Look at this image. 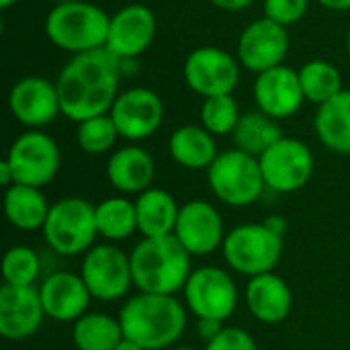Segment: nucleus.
<instances>
[{
    "label": "nucleus",
    "mask_w": 350,
    "mask_h": 350,
    "mask_svg": "<svg viewBox=\"0 0 350 350\" xmlns=\"http://www.w3.org/2000/svg\"><path fill=\"white\" fill-rule=\"evenodd\" d=\"M156 29V14L150 6L127 4L111 14L105 47L121 62H131L150 49Z\"/></svg>",
    "instance_id": "15"
},
{
    "label": "nucleus",
    "mask_w": 350,
    "mask_h": 350,
    "mask_svg": "<svg viewBox=\"0 0 350 350\" xmlns=\"http://www.w3.org/2000/svg\"><path fill=\"white\" fill-rule=\"evenodd\" d=\"M191 256H207L226 240L221 213L207 201H187L176 219L172 234Z\"/></svg>",
    "instance_id": "17"
},
{
    "label": "nucleus",
    "mask_w": 350,
    "mask_h": 350,
    "mask_svg": "<svg viewBox=\"0 0 350 350\" xmlns=\"http://www.w3.org/2000/svg\"><path fill=\"white\" fill-rule=\"evenodd\" d=\"M314 129L322 146L336 154L350 156V90L320 105L314 117Z\"/></svg>",
    "instance_id": "25"
},
{
    "label": "nucleus",
    "mask_w": 350,
    "mask_h": 350,
    "mask_svg": "<svg viewBox=\"0 0 350 350\" xmlns=\"http://www.w3.org/2000/svg\"><path fill=\"white\" fill-rule=\"evenodd\" d=\"M236 51L242 68L262 74L285 62L289 53V31L287 27L260 16L242 29Z\"/></svg>",
    "instance_id": "14"
},
{
    "label": "nucleus",
    "mask_w": 350,
    "mask_h": 350,
    "mask_svg": "<svg viewBox=\"0 0 350 350\" xmlns=\"http://www.w3.org/2000/svg\"><path fill=\"white\" fill-rule=\"evenodd\" d=\"M41 273V260L29 246H12L2 258V279L6 285H35Z\"/></svg>",
    "instance_id": "33"
},
{
    "label": "nucleus",
    "mask_w": 350,
    "mask_h": 350,
    "mask_svg": "<svg viewBox=\"0 0 350 350\" xmlns=\"http://www.w3.org/2000/svg\"><path fill=\"white\" fill-rule=\"evenodd\" d=\"M318 4H322L324 8L334 10V12H345V10H350V0H318Z\"/></svg>",
    "instance_id": "40"
},
{
    "label": "nucleus",
    "mask_w": 350,
    "mask_h": 350,
    "mask_svg": "<svg viewBox=\"0 0 350 350\" xmlns=\"http://www.w3.org/2000/svg\"><path fill=\"white\" fill-rule=\"evenodd\" d=\"M205 350H258V345L244 328L226 326L211 342L205 345Z\"/></svg>",
    "instance_id": "35"
},
{
    "label": "nucleus",
    "mask_w": 350,
    "mask_h": 350,
    "mask_svg": "<svg viewBox=\"0 0 350 350\" xmlns=\"http://www.w3.org/2000/svg\"><path fill=\"white\" fill-rule=\"evenodd\" d=\"M6 162L14 172V185L41 189L57 176L62 154L59 146L49 133L41 129H29L12 142Z\"/></svg>",
    "instance_id": "8"
},
{
    "label": "nucleus",
    "mask_w": 350,
    "mask_h": 350,
    "mask_svg": "<svg viewBox=\"0 0 350 350\" xmlns=\"http://www.w3.org/2000/svg\"><path fill=\"white\" fill-rule=\"evenodd\" d=\"M55 4H62V2H76V0H53Z\"/></svg>",
    "instance_id": "45"
},
{
    "label": "nucleus",
    "mask_w": 350,
    "mask_h": 350,
    "mask_svg": "<svg viewBox=\"0 0 350 350\" xmlns=\"http://www.w3.org/2000/svg\"><path fill=\"white\" fill-rule=\"evenodd\" d=\"M135 211L137 232H142L144 238H164L174 234L180 207L168 191L150 187L137 195Z\"/></svg>",
    "instance_id": "24"
},
{
    "label": "nucleus",
    "mask_w": 350,
    "mask_h": 350,
    "mask_svg": "<svg viewBox=\"0 0 350 350\" xmlns=\"http://www.w3.org/2000/svg\"><path fill=\"white\" fill-rule=\"evenodd\" d=\"M117 137H121V135H119L117 125L109 113L80 121L78 129H76V142H78L80 150L90 154V156L111 152Z\"/></svg>",
    "instance_id": "31"
},
{
    "label": "nucleus",
    "mask_w": 350,
    "mask_h": 350,
    "mask_svg": "<svg viewBox=\"0 0 350 350\" xmlns=\"http://www.w3.org/2000/svg\"><path fill=\"white\" fill-rule=\"evenodd\" d=\"M246 306L258 322L275 326L287 320V316L291 314L293 293L287 281L275 275V271L265 273L248 281Z\"/></svg>",
    "instance_id": "22"
},
{
    "label": "nucleus",
    "mask_w": 350,
    "mask_h": 350,
    "mask_svg": "<svg viewBox=\"0 0 350 350\" xmlns=\"http://www.w3.org/2000/svg\"><path fill=\"white\" fill-rule=\"evenodd\" d=\"M154 158L139 146H123L107 160V180L121 195H142L152 187Z\"/></svg>",
    "instance_id": "21"
},
{
    "label": "nucleus",
    "mask_w": 350,
    "mask_h": 350,
    "mask_svg": "<svg viewBox=\"0 0 350 350\" xmlns=\"http://www.w3.org/2000/svg\"><path fill=\"white\" fill-rule=\"evenodd\" d=\"M123 336L146 350L174 347L187 328V312L174 295L137 293L119 310Z\"/></svg>",
    "instance_id": "2"
},
{
    "label": "nucleus",
    "mask_w": 350,
    "mask_h": 350,
    "mask_svg": "<svg viewBox=\"0 0 350 350\" xmlns=\"http://www.w3.org/2000/svg\"><path fill=\"white\" fill-rule=\"evenodd\" d=\"M232 137L238 150L260 158L271 146H275L283 137V131L277 119L265 115L262 111H248L240 117Z\"/></svg>",
    "instance_id": "28"
},
{
    "label": "nucleus",
    "mask_w": 350,
    "mask_h": 350,
    "mask_svg": "<svg viewBox=\"0 0 350 350\" xmlns=\"http://www.w3.org/2000/svg\"><path fill=\"white\" fill-rule=\"evenodd\" d=\"M41 304L45 310V316L53 322H76L82 318L90 306V291L80 275L68 273V271H55L51 273L41 285H39Z\"/></svg>",
    "instance_id": "20"
},
{
    "label": "nucleus",
    "mask_w": 350,
    "mask_h": 350,
    "mask_svg": "<svg viewBox=\"0 0 350 350\" xmlns=\"http://www.w3.org/2000/svg\"><path fill=\"white\" fill-rule=\"evenodd\" d=\"M347 51H349V55H350V29H349V33H347Z\"/></svg>",
    "instance_id": "43"
},
{
    "label": "nucleus",
    "mask_w": 350,
    "mask_h": 350,
    "mask_svg": "<svg viewBox=\"0 0 350 350\" xmlns=\"http://www.w3.org/2000/svg\"><path fill=\"white\" fill-rule=\"evenodd\" d=\"M133 287L139 293L176 295L191 277V254L174 238H144L129 254Z\"/></svg>",
    "instance_id": "3"
},
{
    "label": "nucleus",
    "mask_w": 350,
    "mask_h": 350,
    "mask_svg": "<svg viewBox=\"0 0 350 350\" xmlns=\"http://www.w3.org/2000/svg\"><path fill=\"white\" fill-rule=\"evenodd\" d=\"M123 64L107 47L72 55L55 80L62 115L80 123L111 113L119 96Z\"/></svg>",
    "instance_id": "1"
},
{
    "label": "nucleus",
    "mask_w": 350,
    "mask_h": 350,
    "mask_svg": "<svg viewBox=\"0 0 350 350\" xmlns=\"http://www.w3.org/2000/svg\"><path fill=\"white\" fill-rule=\"evenodd\" d=\"M45 318L39 289L35 285L0 287V334L6 340L31 338Z\"/></svg>",
    "instance_id": "19"
},
{
    "label": "nucleus",
    "mask_w": 350,
    "mask_h": 350,
    "mask_svg": "<svg viewBox=\"0 0 350 350\" xmlns=\"http://www.w3.org/2000/svg\"><path fill=\"white\" fill-rule=\"evenodd\" d=\"M242 113L232 94H219L203 98L201 105V125L213 135L234 133Z\"/></svg>",
    "instance_id": "32"
},
{
    "label": "nucleus",
    "mask_w": 350,
    "mask_h": 350,
    "mask_svg": "<svg viewBox=\"0 0 350 350\" xmlns=\"http://www.w3.org/2000/svg\"><path fill=\"white\" fill-rule=\"evenodd\" d=\"M80 277L92 299L117 301L125 297L133 285L131 258L113 244H96L84 254Z\"/></svg>",
    "instance_id": "9"
},
{
    "label": "nucleus",
    "mask_w": 350,
    "mask_h": 350,
    "mask_svg": "<svg viewBox=\"0 0 350 350\" xmlns=\"http://www.w3.org/2000/svg\"><path fill=\"white\" fill-rule=\"evenodd\" d=\"M51 205L37 187L12 185L4 191V215L8 224L23 232L43 230Z\"/></svg>",
    "instance_id": "26"
},
{
    "label": "nucleus",
    "mask_w": 350,
    "mask_h": 350,
    "mask_svg": "<svg viewBox=\"0 0 350 350\" xmlns=\"http://www.w3.org/2000/svg\"><path fill=\"white\" fill-rule=\"evenodd\" d=\"M123 340L119 318L98 312H86L72 324V342L76 350H115Z\"/></svg>",
    "instance_id": "27"
},
{
    "label": "nucleus",
    "mask_w": 350,
    "mask_h": 350,
    "mask_svg": "<svg viewBox=\"0 0 350 350\" xmlns=\"http://www.w3.org/2000/svg\"><path fill=\"white\" fill-rule=\"evenodd\" d=\"M94 211L96 205L82 197H64L51 203L49 215L41 230L47 246L59 256L86 254L98 236Z\"/></svg>",
    "instance_id": "5"
},
{
    "label": "nucleus",
    "mask_w": 350,
    "mask_h": 350,
    "mask_svg": "<svg viewBox=\"0 0 350 350\" xmlns=\"http://www.w3.org/2000/svg\"><path fill=\"white\" fill-rule=\"evenodd\" d=\"M215 8L219 10H228V12H238L248 8L254 0H209Z\"/></svg>",
    "instance_id": "37"
},
{
    "label": "nucleus",
    "mask_w": 350,
    "mask_h": 350,
    "mask_svg": "<svg viewBox=\"0 0 350 350\" xmlns=\"http://www.w3.org/2000/svg\"><path fill=\"white\" fill-rule=\"evenodd\" d=\"M8 109L12 117L29 129L47 127L62 115L55 82L43 76H25L16 80L8 92Z\"/></svg>",
    "instance_id": "16"
},
{
    "label": "nucleus",
    "mask_w": 350,
    "mask_h": 350,
    "mask_svg": "<svg viewBox=\"0 0 350 350\" xmlns=\"http://www.w3.org/2000/svg\"><path fill=\"white\" fill-rule=\"evenodd\" d=\"M115 350H146L144 347H139L137 342H133V340H129V338H125L123 336V340L117 345V349Z\"/></svg>",
    "instance_id": "41"
},
{
    "label": "nucleus",
    "mask_w": 350,
    "mask_h": 350,
    "mask_svg": "<svg viewBox=\"0 0 350 350\" xmlns=\"http://www.w3.org/2000/svg\"><path fill=\"white\" fill-rule=\"evenodd\" d=\"M0 185L6 187V189L14 185V172H12L10 164L6 162V158L0 162Z\"/></svg>",
    "instance_id": "39"
},
{
    "label": "nucleus",
    "mask_w": 350,
    "mask_h": 350,
    "mask_svg": "<svg viewBox=\"0 0 350 350\" xmlns=\"http://www.w3.org/2000/svg\"><path fill=\"white\" fill-rule=\"evenodd\" d=\"M252 96L258 111L277 121L297 115L306 103L297 70L285 64L256 74Z\"/></svg>",
    "instance_id": "18"
},
{
    "label": "nucleus",
    "mask_w": 350,
    "mask_h": 350,
    "mask_svg": "<svg viewBox=\"0 0 350 350\" xmlns=\"http://www.w3.org/2000/svg\"><path fill=\"white\" fill-rule=\"evenodd\" d=\"M265 224L275 232V234H279V236H285V232H287V219L283 217V215H269L267 219H265Z\"/></svg>",
    "instance_id": "38"
},
{
    "label": "nucleus",
    "mask_w": 350,
    "mask_h": 350,
    "mask_svg": "<svg viewBox=\"0 0 350 350\" xmlns=\"http://www.w3.org/2000/svg\"><path fill=\"white\" fill-rule=\"evenodd\" d=\"M258 162L267 189L283 195L304 189L314 174V154L306 142L295 137L283 135Z\"/></svg>",
    "instance_id": "11"
},
{
    "label": "nucleus",
    "mask_w": 350,
    "mask_h": 350,
    "mask_svg": "<svg viewBox=\"0 0 350 350\" xmlns=\"http://www.w3.org/2000/svg\"><path fill=\"white\" fill-rule=\"evenodd\" d=\"M207 183L211 193L230 207H248L267 189L258 158L238 148L219 152L207 168Z\"/></svg>",
    "instance_id": "6"
},
{
    "label": "nucleus",
    "mask_w": 350,
    "mask_h": 350,
    "mask_svg": "<svg viewBox=\"0 0 350 350\" xmlns=\"http://www.w3.org/2000/svg\"><path fill=\"white\" fill-rule=\"evenodd\" d=\"M164 113V100L158 92L146 86H133L119 92L109 115L123 139L144 142L162 127Z\"/></svg>",
    "instance_id": "13"
},
{
    "label": "nucleus",
    "mask_w": 350,
    "mask_h": 350,
    "mask_svg": "<svg viewBox=\"0 0 350 350\" xmlns=\"http://www.w3.org/2000/svg\"><path fill=\"white\" fill-rule=\"evenodd\" d=\"M297 74L306 103L320 107L345 90L340 70L328 59H310L297 70Z\"/></svg>",
    "instance_id": "30"
},
{
    "label": "nucleus",
    "mask_w": 350,
    "mask_h": 350,
    "mask_svg": "<svg viewBox=\"0 0 350 350\" xmlns=\"http://www.w3.org/2000/svg\"><path fill=\"white\" fill-rule=\"evenodd\" d=\"M111 14L88 0L55 4L45 16V35L62 51L72 55L107 45Z\"/></svg>",
    "instance_id": "4"
},
{
    "label": "nucleus",
    "mask_w": 350,
    "mask_h": 350,
    "mask_svg": "<svg viewBox=\"0 0 350 350\" xmlns=\"http://www.w3.org/2000/svg\"><path fill=\"white\" fill-rule=\"evenodd\" d=\"M183 295L197 320L209 318L226 322L238 308V287L230 273L219 267H201L193 271Z\"/></svg>",
    "instance_id": "12"
},
{
    "label": "nucleus",
    "mask_w": 350,
    "mask_h": 350,
    "mask_svg": "<svg viewBox=\"0 0 350 350\" xmlns=\"http://www.w3.org/2000/svg\"><path fill=\"white\" fill-rule=\"evenodd\" d=\"M310 8V0H262L265 16L283 25L291 27L299 23Z\"/></svg>",
    "instance_id": "34"
},
{
    "label": "nucleus",
    "mask_w": 350,
    "mask_h": 350,
    "mask_svg": "<svg viewBox=\"0 0 350 350\" xmlns=\"http://www.w3.org/2000/svg\"><path fill=\"white\" fill-rule=\"evenodd\" d=\"M168 152L178 166L189 170H207L219 156L215 135L195 123L180 125L172 131Z\"/></svg>",
    "instance_id": "23"
},
{
    "label": "nucleus",
    "mask_w": 350,
    "mask_h": 350,
    "mask_svg": "<svg viewBox=\"0 0 350 350\" xmlns=\"http://www.w3.org/2000/svg\"><path fill=\"white\" fill-rule=\"evenodd\" d=\"M18 0H0V8L2 10H6V8H10V6H14Z\"/></svg>",
    "instance_id": "42"
},
{
    "label": "nucleus",
    "mask_w": 350,
    "mask_h": 350,
    "mask_svg": "<svg viewBox=\"0 0 350 350\" xmlns=\"http://www.w3.org/2000/svg\"><path fill=\"white\" fill-rule=\"evenodd\" d=\"M221 252L232 271L252 279L275 271L283 254V236L275 234L265 221L242 224L226 234Z\"/></svg>",
    "instance_id": "7"
},
{
    "label": "nucleus",
    "mask_w": 350,
    "mask_h": 350,
    "mask_svg": "<svg viewBox=\"0 0 350 350\" xmlns=\"http://www.w3.org/2000/svg\"><path fill=\"white\" fill-rule=\"evenodd\" d=\"M172 350H197V349H193V347H174Z\"/></svg>",
    "instance_id": "44"
},
{
    "label": "nucleus",
    "mask_w": 350,
    "mask_h": 350,
    "mask_svg": "<svg viewBox=\"0 0 350 350\" xmlns=\"http://www.w3.org/2000/svg\"><path fill=\"white\" fill-rule=\"evenodd\" d=\"M96 230L109 242L127 240L137 230L135 201L123 197H109L96 205Z\"/></svg>",
    "instance_id": "29"
},
{
    "label": "nucleus",
    "mask_w": 350,
    "mask_h": 350,
    "mask_svg": "<svg viewBox=\"0 0 350 350\" xmlns=\"http://www.w3.org/2000/svg\"><path fill=\"white\" fill-rule=\"evenodd\" d=\"M224 328H226V326H224L221 320H209V318L197 320V332H199V336L205 340V345L211 342Z\"/></svg>",
    "instance_id": "36"
},
{
    "label": "nucleus",
    "mask_w": 350,
    "mask_h": 350,
    "mask_svg": "<svg viewBox=\"0 0 350 350\" xmlns=\"http://www.w3.org/2000/svg\"><path fill=\"white\" fill-rule=\"evenodd\" d=\"M183 76L187 86L203 98L232 94L240 82V62L217 45H201L187 55Z\"/></svg>",
    "instance_id": "10"
}]
</instances>
